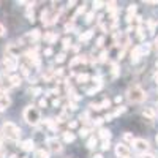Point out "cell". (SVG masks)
Masks as SVG:
<instances>
[{"mask_svg":"<svg viewBox=\"0 0 158 158\" xmlns=\"http://www.w3.org/2000/svg\"><path fill=\"white\" fill-rule=\"evenodd\" d=\"M3 136H6V139L16 142L21 138V128L16 127L13 122H5L3 123Z\"/></svg>","mask_w":158,"mask_h":158,"instance_id":"6da1fadb","label":"cell"},{"mask_svg":"<svg viewBox=\"0 0 158 158\" xmlns=\"http://www.w3.org/2000/svg\"><path fill=\"white\" fill-rule=\"evenodd\" d=\"M127 97H128L130 101H133V103H141V101L146 100L147 95L139 85H131L128 89V92H127Z\"/></svg>","mask_w":158,"mask_h":158,"instance_id":"7a4b0ae2","label":"cell"},{"mask_svg":"<svg viewBox=\"0 0 158 158\" xmlns=\"http://www.w3.org/2000/svg\"><path fill=\"white\" fill-rule=\"evenodd\" d=\"M24 118L30 125H36L40 122V111L35 106H27L24 109Z\"/></svg>","mask_w":158,"mask_h":158,"instance_id":"3957f363","label":"cell"},{"mask_svg":"<svg viewBox=\"0 0 158 158\" xmlns=\"http://www.w3.org/2000/svg\"><path fill=\"white\" fill-rule=\"evenodd\" d=\"M133 147H135V150H136V152H139V153H147V152L150 150L149 142H147L146 139H135Z\"/></svg>","mask_w":158,"mask_h":158,"instance_id":"277c9868","label":"cell"},{"mask_svg":"<svg viewBox=\"0 0 158 158\" xmlns=\"http://www.w3.org/2000/svg\"><path fill=\"white\" fill-rule=\"evenodd\" d=\"M3 63H5L6 70H10V71H15L18 68V59H16V56H13V54H6L5 59H3Z\"/></svg>","mask_w":158,"mask_h":158,"instance_id":"5b68a950","label":"cell"},{"mask_svg":"<svg viewBox=\"0 0 158 158\" xmlns=\"http://www.w3.org/2000/svg\"><path fill=\"white\" fill-rule=\"evenodd\" d=\"M115 153H117L118 158H131V152H130L127 144H120V142H118L115 146Z\"/></svg>","mask_w":158,"mask_h":158,"instance_id":"8992f818","label":"cell"},{"mask_svg":"<svg viewBox=\"0 0 158 158\" xmlns=\"http://www.w3.org/2000/svg\"><path fill=\"white\" fill-rule=\"evenodd\" d=\"M48 146L52 152H60L62 150V146H60V142L57 139H48Z\"/></svg>","mask_w":158,"mask_h":158,"instance_id":"52a82bcc","label":"cell"},{"mask_svg":"<svg viewBox=\"0 0 158 158\" xmlns=\"http://www.w3.org/2000/svg\"><path fill=\"white\" fill-rule=\"evenodd\" d=\"M33 141L32 139H27V141H24L22 144H21V147H22V150H25V152H32L33 150Z\"/></svg>","mask_w":158,"mask_h":158,"instance_id":"ba28073f","label":"cell"},{"mask_svg":"<svg viewBox=\"0 0 158 158\" xmlns=\"http://www.w3.org/2000/svg\"><path fill=\"white\" fill-rule=\"evenodd\" d=\"M103 141H109V138H111V131L109 130H106V128H100V135H98Z\"/></svg>","mask_w":158,"mask_h":158,"instance_id":"9c48e42d","label":"cell"},{"mask_svg":"<svg viewBox=\"0 0 158 158\" xmlns=\"http://www.w3.org/2000/svg\"><path fill=\"white\" fill-rule=\"evenodd\" d=\"M142 115L147 117L149 120H153V118H155V111H153L152 108H146V109L142 111Z\"/></svg>","mask_w":158,"mask_h":158,"instance_id":"30bf717a","label":"cell"},{"mask_svg":"<svg viewBox=\"0 0 158 158\" xmlns=\"http://www.w3.org/2000/svg\"><path fill=\"white\" fill-rule=\"evenodd\" d=\"M21 76H10V84H11V87H18V85H21Z\"/></svg>","mask_w":158,"mask_h":158,"instance_id":"8fae6325","label":"cell"},{"mask_svg":"<svg viewBox=\"0 0 158 158\" xmlns=\"http://www.w3.org/2000/svg\"><path fill=\"white\" fill-rule=\"evenodd\" d=\"M40 36H41L40 30H33V32H30V33L25 35V40H32V41H35V40H38Z\"/></svg>","mask_w":158,"mask_h":158,"instance_id":"7c38bea8","label":"cell"},{"mask_svg":"<svg viewBox=\"0 0 158 158\" xmlns=\"http://www.w3.org/2000/svg\"><path fill=\"white\" fill-rule=\"evenodd\" d=\"M92 35H94V30H87L85 33H82V35H79V41H87V40H90L92 38Z\"/></svg>","mask_w":158,"mask_h":158,"instance_id":"4fadbf2b","label":"cell"},{"mask_svg":"<svg viewBox=\"0 0 158 158\" xmlns=\"http://www.w3.org/2000/svg\"><path fill=\"white\" fill-rule=\"evenodd\" d=\"M63 139H65V142H73L74 141V135L70 133V131H65V133H63Z\"/></svg>","mask_w":158,"mask_h":158,"instance_id":"5bb4252c","label":"cell"},{"mask_svg":"<svg viewBox=\"0 0 158 158\" xmlns=\"http://www.w3.org/2000/svg\"><path fill=\"white\" fill-rule=\"evenodd\" d=\"M44 38H46V41L49 43V44H52L57 40V35H54V33H46L44 35Z\"/></svg>","mask_w":158,"mask_h":158,"instance_id":"9a60e30c","label":"cell"},{"mask_svg":"<svg viewBox=\"0 0 158 158\" xmlns=\"http://www.w3.org/2000/svg\"><path fill=\"white\" fill-rule=\"evenodd\" d=\"M87 147H89V149H95V147H97V138H95V136H92V138L87 141Z\"/></svg>","mask_w":158,"mask_h":158,"instance_id":"2e32d148","label":"cell"},{"mask_svg":"<svg viewBox=\"0 0 158 158\" xmlns=\"http://www.w3.org/2000/svg\"><path fill=\"white\" fill-rule=\"evenodd\" d=\"M89 79H90V76L84 73V74H79V76H77V82H87Z\"/></svg>","mask_w":158,"mask_h":158,"instance_id":"e0dca14e","label":"cell"},{"mask_svg":"<svg viewBox=\"0 0 158 158\" xmlns=\"http://www.w3.org/2000/svg\"><path fill=\"white\" fill-rule=\"evenodd\" d=\"M21 73H22L24 76H29V74H30V70H29L27 65H21Z\"/></svg>","mask_w":158,"mask_h":158,"instance_id":"ac0fdd59","label":"cell"},{"mask_svg":"<svg viewBox=\"0 0 158 158\" xmlns=\"http://www.w3.org/2000/svg\"><path fill=\"white\" fill-rule=\"evenodd\" d=\"M36 158H49V153L44 150H38L36 152Z\"/></svg>","mask_w":158,"mask_h":158,"instance_id":"d6986e66","label":"cell"},{"mask_svg":"<svg viewBox=\"0 0 158 158\" xmlns=\"http://www.w3.org/2000/svg\"><path fill=\"white\" fill-rule=\"evenodd\" d=\"M89 133H90L89 128H81V130H79V136H81V138H85Z\"/></svg>","mask_w":158,"mask_h":158,"instance_id":"ffe728a7","label":"cell"},{"mask_svg":"<svg viewBox=\"0 0 158 158\" xmlns=\"http://www.w3.org/2000/svg\"><path fill=\"white\" fill-rule=\"evenodd\" d=\"M123 139L128 141V142H131V144L135 142V138H133V135H131V133H125V135H123Z\"/></svg>","mask_w":158,"mask_h":158,"instance_id":"44dd1931","label":"cell"},{"mask_svg":"<svg viewBox=\"0 0 158 158\" xmlns=\"http://www.w3.org/2000/svg\"><path fill=\"white\" fill-rule=\"evenodd\" d=\"M125 111H127V108H125V106H120V108H118V109H117L115 112H112V115H114V117H117V115H120V114H123Z\"/></svg>","mask_w":158,"mask_h":158,"instance_id":"7402d4cb","label":"cell"},{"mask_svg":"<svg viewBox=\"0 0 158 158\" xmlns=\"http://www.w3.org/2000/svg\"><path fill=\"white\" fill-rule=\"evenodd\" d=\"M138 38L141 40V41L146 38V33H144V29H142V27H138Z\"/></svg>","mask_w":158,"mask_h":158,"instance_id":"603a6c76","label":"cell"},{"mask_svg":"<svg viewBox=\"0 0 158 158\" xmlns=\"http://www.w3.org/2000/svg\"><path fill=\"white\" fill-rule=\"evenodd\" d=\"M109 106H111V101H109V100H103V101L100 103V108H101V109H104V108H109Z\"/></svg>","mask_w":158,"mask_h":158,"instance_id":"cb8c5ba5","label":"cell"},{"mask_svg":"<svg viewBox=\"0 0 158 158\" xmlns=\"http://www.w3.org/2000/svg\"><path fill=\"white\" fill-rule=\"evenodd\" d=\"M100 89H101V85H97V87H94V89H89V90H87V95H94V94H97Z\"/></svg>","mask_w":158,"mask_h":158,"instance_id":"d4e9b609","label":"cell"},{"mask_svg":"<svg viewBox=\"0 0 158 158\" xmlns=\"http://www.w3.org/2000/svg\"><path fill=\"white\" fill-rule=\"evenodd\" d=\"M62 43H63V48H65V49L71 48V40H70V38H65V40H63Z\"/></svg>","mask_w":158,"mask_h":158,"instance_id":"484cf974","label":"cell"},{"mask_svg":"<svg viewBox=\"0 0 158 158\" xmlns=\"http://www.w3.org/2000/svg\"><path fill=\"white\" fill-rule=\"evenodd\" d=\"M109 147H111V142L109 141H103L101 142V150H108Z\"/></svg>","mask_w":158,"mask_h":158,"instance_id":"4316f807","label":"cell"},{"mask_svg":"<svg viewBox=\"0 0 158 158\" xmlns=\"http://www.w3.org/2000/svg\"><path fill=\"white\" fill-rule=\"evenodd\" d=\"M106 56H108V52H106V51H103L101 54H100V62H106V60H108Z\"/></svg>","mask_w":158,"mask_h":158,"instance_id":"83f0119b","label":"cell"},{"mask_svg":"<svg viewBox=\"0 0 158 158\" xmlns=\"http://www.w3.org/2000/svg\"><path fill=\"white\" fill-rule=\"evenodd\" d=\"M94 16H95V15H94V11H90L89 15L85 16V22H92V21H94Z\"/></svg>","mask_w":158,"mask_h":158,"instance_id":"f1b7e54d","label":"cell"},{"mask_svg":"<svg viewBox=\"0 0 158 158\" xmlns=\"http://www.w3.org/2000/svg\"><path fill=\"white\" fill-rule=\"evenodd\" d=\"M103 122H104V118H103V117H98V118H95V120H94V123H95L97 127H100Z\"/></svg>","mask_w":158,"mask_h":158,"instance_id":"f546056e","label":"cell"},{"mask_svg":"<svg viewBox=\"0 0 158 158\" xmlns=\"http://www.w3.org/2000/svg\"><path fill=\"white\" fill-rule=\"evenodd\" d=\"M65 60V54H63V52H62V54H59L57 57H56V62H59V63H62Z\"/></svg>","mask_w":158,"mask_h":158,"instance_id":"4dcf8cb0","label":"cell"},{"mask_svg":"<svg viewBox=\"0 0 158 158\" xmlns=\"http://www.w3.org/2000/svg\"><path fill=\"white\" fill-rule=\"evenodd\" d=\"M103 43H104V36H100V38L97 40V46H98V48H103Z\"/></svg>","mask_w":158,"mask_h":158,"instance_id":"1f68e13d","label":"cell"},{"mask_svg":"<svg viewBox=\"0 0 158 158\" xmlns=\"http://www.w3.org/2000/svg\"><path fill=\"white\" fill-rule=\"evenodd\" d=\"M112 74H114V76H117V74H118V65H117V63H114V65H112Z\"/></svg>","mask_w":158,"mask_h":158,"instance_id":"d6a6232c","label":"cell"},{"mask_svg":"<svg viewBox=\"0 0 158 158\" xmlns=\"http://www.w3.org/2000/svg\"><path fill=\"white\" fill-rule=\"evenodd\" d=\"M30 92H32V94H33V95H40V94H41V92H43V90L36 87V89H30Z\"/></svg>","mask_w":158,"mask_h":158,"instance_id":"836d02e7","label":"cell"},{"mask_svg":"<svg viewBox=\"0 0 158 158\" xmlns=\"http://www.w3.org/2000/svg\"><path fill=\"white\" fill-rule=\"evenodd\" d=\"M84 11H85V6H84V5H82V6H81V8H79V10H77V13H76V15H74V18H77V16H79V15H82V13H84Z\"/></svg>","mask_w":158,"mask_h":158,"instance_id":"e575fe53","label":"cell"},{"mask_svg":"<svg viewBox=\"0 0 158 158\" xmlns=\"http://www.w3.org/2000/svg\"><path fill=\"white\" fill-rule=\"evenodd\" d=\"M68 106H70V109H71V111H76V109H77V104H76L74 101H70Z\"/></svg>","mask_w":158,"mask_h":158,"instance_id":"d590c367","label":"cell"},{"mask_svg":"<svg viewBox=\"0 0 158 158\" xmlns=\"http://www.w3.org/2000/svg\"><path fill=\"white\" fill-rule=\"evenodd\" d=\"M103 5H104L103 2H95V3H94V10H100Z\"/></svg>","mask_w":158,"mask_h":158,"instance_id":"8d00e7d4","label":"cell"},{"mask_svg":"<svg viewBox=\"0 0 158 158\" xmlns=\"http://www.w3.org/2000/svg\"><path fill=\"white\" fill-rule=\"evenodd\" d=\"M108 11H115V3L114 2L108 3Z\"/></svg>","mask_w":158,"mask_h":158,"instance_id":"74e56055","label":"cell"},{"mask_svg":"<svg viewBox=\"0 0 158 158\" xmlns=\"http://www.w3.org/2000/svg\"><path fill=\"white\" fill-rule=\"evenodd\" d=\"M48 106V101L43 98V100H40V108H46Z\"/></svg>","mask_w":158,"mask_h":158,"instance_id":"f35d334b","label":"cell"},{"mask_svg":"<svg viewBox=\"0 0 158 158\" xmlns=\"http://www.w3.org/2000/svg\"><path fill=\"white\" fill-rule=\"evenodd\" d=\"M44 56H52V49H51V48L44 49Z\"/></svg>","mask_w":158,"mask_h":158,"instance_id":"ab89813d","label":"cell"},{"mask_svg":"<svg viewBox=\"0 0 158 158\" xmlns=\"http://www.w3.org/2000/svg\"><path fill=\"white\" fill-rule=\"evenodd\" d=\"M68 127H70V128H76V127H77V122H76V120H73V122H70V123H68Z\"/></svg>","mask_w":158,"mask_h":158,"instance_id":"60d3db41","label":"cell"},{"mask_svg":"<svg viewBox=\"0 0 158 158\" xmlns=\"http://www.w3.org/2000/svg\"><path fill=\"white\" fill-rule=\"evenodd\" d=\"M3 35H5V27L0 24V36H3Z\"/></svg>","mask_w":158,"mask_h":158,"instance_id":"b9f144b4","label":"cell"},{"mask_svg":"<svg viewBox=\"0 0 158 158\" xmlns=\"http://www.w3.org/2000/svg\"><path fill=\"white\" fill-rule=\"evenodd\" d=\"M0 158H5V152H3V147L0 146Z\"/></svg>","mask_w":158,"mask_h":158,"instance_id":"7bdbcfd3","label":"cell"},{"mask_svg":"<svg viewBox=\"0 0 158 158\" xmlns=\"http://www.w3.org/2000/svg\"><path fill=\"white\" fill-rule=\"evenodd\" d=\"M59 104H60V100H54V101H52V106H59Z\"/></svg>","mask_w":158,"mask_h":158,"instance_id":"ee69618b","label":"cell"},{"mask_svg":"<svg viewBox=\"0 0 158 158\" xmlns=\"http://www.w3.org/2000/svg\"><path fill=\"white\" fill-rule=\"evenodd\" d=\"M153 46H155V49H156V52H158V38L153 41Z\"/></svg>","mask_w":158,"mask_h":158,"instance_id":"f6af8a7d","label":"cell"},{"mask_svg":"<svg viewBox=\"0 0 158 158\" xmlns=\"http://www.w3.org/2000/svg\"><path fill=\"white\" fill-rule=\"evenodd\" d=\"M122 101V97H115V103H120Z\"/></svg>","mask_w":158,"mask_h":158,"instance_id":"bcb514c9","label":"cell"},{"mask_svg":"<svg viewBox=\"0 0 158 158\" xmlns=\"http://www.w3.org/2000/svg\"><path fill=\"white\" fill-rule=\"evenodd\" d=\"M94 158H103V155L101 153H97V155H94Z\"/></svg>","mask_w":158,"mask_h":158,"instance_id":"7dc6e473","label":"cell"},{"mask_svg":"<svg viewBox=\"0 0 158 158\" xmlns=\"http://www.w3.org/2000/svg\"><path fill=\"white\" fill-rule=\"evenodd\" d=\"M155 142H156V144H158V135H156V136H155Z\"/></svg>","mask_w":158,"mask_h":158,"instance_id":"c3c4849f","label":"cell"},{"mask_svg":"<svg viewBox=\"0 0 158 158\" xmlns=\"http://www.w3.org/2000/svg\"><path fill=\"white\" fill-rule=\"evenodd\" d=\"M0 141H2V135H0Z\"/></svg>","mask_w":158,"mask_h":158,"instance_id":"681fc988","label":"cell"}]
</instances>
